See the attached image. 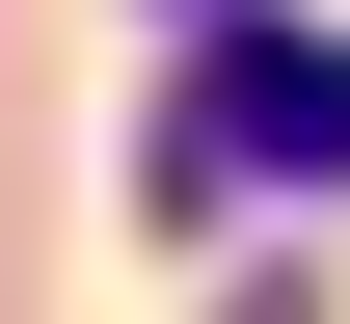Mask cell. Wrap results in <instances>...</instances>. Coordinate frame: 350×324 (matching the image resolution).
Returning a JSON list of instances; mask_svg holds the SVG:
<instances>
[{
  "instance_id": "1",
  "label": "cell",
  "mask_w": 350,
  "mask_h": 324,
  "mask_svg": "<svg viewBox=\"0 0 350 324\" xmlns=\"http://www.w3.org/2000/svg\"><path fill=\"white\" fill-rule=\"evenodd\" d=\"M189 54H216V108H189L216 162H269V189H350V27H269V0H189Z\"/></svg>"
}]
</instances>
